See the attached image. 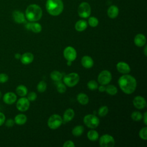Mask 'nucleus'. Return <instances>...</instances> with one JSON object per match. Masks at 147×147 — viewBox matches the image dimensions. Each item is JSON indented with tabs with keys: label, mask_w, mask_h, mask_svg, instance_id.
<instances>
[{
	"label": "nucleus",
	"mask_w": 147,
	"mask_h": 147,
	"mask_svg": "<svg viewBox=\"0 0 147 147\" xmlns=\"http://www.w3.org/2000/svg\"><path fill=\"white\" fill-rule=\"evenodd\" d=\"M99 145L101 147H113L115 145V140L110 134H103L99 138Z\"/></svg>",
	"instance_id": "nucleus-8"
},
{
	"label": "nucleus",
	"mask_w": 147,
	"mask_h": 147,
	"mask_svg": "<svg viewBox=\"0 0 147 147\" xmlns=\"http://www.w3.org/2000/svg\"><path fill=\"white\" fill-rule=\"evenodd\" d=\"M142 118L144 119V122L145 125H147V112H145L144 116H142Z\"/></svg>",
	"instance_id": "nucleus-42"
},
{
	"label": "nucleus",
	"mask_w": 147,
	"mask_h": 147,
	"mask_svg": "<svg viewBox=\"0 0 147 147\" xmlns=\"http://www.w3.org/2000/svg\"><path fill=\"white\" fill-rule=\"evenodd\" d=\"M16 94L20 96H25L28 94V89L24 85H19L16 88Z\"/></svg>",
	"instance_id": "nucleus-25"
},
{
	"label": "nucleus",
	"mask_w": 147,
	"mask_h": 147,
	"mask_svg": "<svg viewBox=\"0 0 147 147\" xmlns=\"http://www.w3.org/2000/svg\"><path fill=\"white\" fill-rule=\"evenodd\" d=\"M118 71L122 74H127L130 72V67L129 64L123 61L118 62L116 65Z\"/></svg>",
	"instance_id": "nucleus-14"
},
{
	"label": "nucleus",
	"mask_w": 147,
	"mask_h": 147,
	"mask_svg": "<svg viewBox=\"0 0 147 147\" xmlns=\"http://www.w3.org/2000/svg\"><path fill=\"white\" fill-rule=\"evenodd\" d=\"M87 22L83 20H80L77 21L75 25V29L78 32L84 31L87 28Z\"/></svg>",
	"instance_id": "nucleus-23"
},
{
	"label": "nucleus",
	"mask_w": 147,
	"mask_h": 147,
	"mask_svg": "<svg viewBox=\"0 0 147 147\" xmlns=\"http://www.w3.org/2000/svg\"><path fill=\"white\" fill-rule=\"evenodd\" d=\"M146 49H147V47H146V45H145V48H144V52L145 56H146V55H147Z\"/></svg>",
	"instance_id": "nucleus-45"
},
{
	"label": "nucleus",
	"mask_w": 147,
	"mask_h": 147,
	"mask_svg": "<svg viewBox=\"0 0 147 147\" xmlns=\"http://www.w3.org/2000/svg\"><path fill=\"white\" fill-rule=\"evenodd\" d=\"M131 118L133 121H140L142 118V115L140 111H135L131 113Z\"/></svg>",
	"instance_id": "nucleus-30"
},
{
	"label": "nucleus",
	"mask_w": 147,
	"mask_h": 147,
	"mask_svg": "<svg viewBox=\"0 0 147 147\" xmlns=\"http://www.w3.org/2000/svg\"><path fill=\"white\" fill-rule=\"evenodd\" d=\"M121 90L126 94H131L136 90L137 81L136 79L129 74H123L118 80Z\"/></svg>",
	"instance_id": "nucleus-1"
},
{
	"label": "nucleus",
	"mask_w": 147,
	"mask_h": 147,
	"mask_svg": "<svg viewBox=\"0 0 147 147\" xmlns=\"http://www.w3.org/2000/svg\"><path fill=\"white\" fill-rule=\"evenodd\" d=\"M81 64L83 67H84L86 68H91L94 65V61L92 57H91L89 56L86 55L84 56L81 60Z\"/></svg>",
	"instance_id": "nucleus-19"
},
{
	"label": "nucleus",
	"mask_w": 147,
	"mask_h": 147,
	"mask_svg": "<svg viewBox=\"0 0 147 147\" xmlns=\"http://www.w3.org/2000/svg\"><path fill=\"white\" fill-rule=\"evenodd\" d=\"M72 61H68V60H67V65L70 66V65L72 64Z\"/></svg>",
	"instance_id": "nucleus-46"
},
{
	"label": "nucleus",
	"mask_w": 147,
	"mask_h": 147,
	"mask_svg": "<svg viewBox=\"0 0 147 147\" xmlns=\"http://www.w3.org/2000/svg\"><path fill=\"white\" fill-rule=\"evenodd\" d=\"M91 7L89 3L86 2H82L78 9V15L82 18H87L91 14Z\"/></svg>",
	"instance_id": "nucleus-7"
},
{
	"label": "nucleus",
	"mask_w": 147,
	"mask_h": 147,
	"mask_svg": "<svg viewBox=\"0 0 147 147\" xmlns=\"http://www.w3.org/2000/svg\"><path fill=\"white\" fill-rule=\"evenodd\" d=\"M3 101L7 105H12L17 101V95L14 92H7L3 95Z\"/></svg>",
	"instance_id": "nucleus-12"
},
{
	"label": "nucleus",
	"mask_w": 147,
	"mask_h": 147,
	"mask_svg": "<svg viewBox=\"0 0 147 147\" xmlns=\"http://www.w3.org/2000/svg\"><path fill=\"white\" fill-rule=\"evenodd\" d=\"M109 112L108 107L106 106H101L98 110V115L100 117L106 116Z\"/></svg>",
	"instance_id": "nucleus-33"
},
{
	"label": "nucleus",
	"mask_w": 147,
	"mask_h": 147,
	"mask_svg": "<svg viewBox=\"0 0 147 147\" xmlns=\"http://www.w3.org/2000/svg\"><path fill=\"white\" fill-rule=\"evenodd\" d=\"M2 92L0 91V99L2 98Z\"/></svg>",
	"instance_id": "nucleus-47"
},
{
	"label": "nucleus",
	"mask_w": 147,
	"mask_h": 147,
	"mask_svg": "<svg viewBox=\"0 0 147 147\" xmlns=\"http://www.w3.org/2000/svg\"><path fill=\"white\" fill-rule=\"evenodd\" d=\"M27 98H28V99L29 101H31V102L34 101L36 99V98H37V94H36V93L35 92H33V91L30 92L28 94Z\"/></svg>",
	"instance_id": "nucleus-37"
},
{
	"label": "nucleus",
	"mask_w": 147,
	"mask_h": 147,
	"mask_svg": "<svg viewBox=\"0 0 147 147\" xmlns=\"http://www.w3.org/2000/svg\"><path fill=\"white\" fill-rule=\"evenodd\" d=\"M76 99H77L78 102L79 103H80L81 105H87L88 103V101H89L88 96L86 94L82 93V92L79 93L77 95Z\"/></svg>",
	"instance_id": "nucleus-24"
},
{
	"label": "nucleus",
	"mask_w": 147,
	"mask_h": 147,
	"mask_svg": "<svg viewBox=\"0 0 147 147\" xmlns=\"http://www.w3.org/2000/svg\"><path fill=\"white\" fill-rule=\"evenodd\" d=\"M98 90L100 92H104L105 91V89H106V87L104 86V85H100L99 87H98Z\"/></svg>",
	"instance_id": "nucleus-43"
},
{
	"label": "nucleus",
	"mask_w": 147,
	"mask_h": 147,
	"mask_svg": "<svg viewBox=\"0 0 147 147\" xmlns=\"http://www.w3.org/2000/svg\"><path fill=\"white\" fill-rule=\"evenodd\" d=\"M105 91L109 95H114L117 93L118 89L115 86H114L113 84H109L107 87H106Z\"/></svg>",
	"instance_id": "nucleus-29"
},
{
	"label": "nucleus",
	"mask_w": 147,
	"mask_h": 147,
	"mask_svg": "<svg viewBox=\"0 0 147 147\" xmlns=\"http://www.w3.org/2000/svg\"><path fill=\"white\" fill-rule=\"evenodd\" d=\"M47 89V83L44 80L40 81L37 86V90L39 92H44Z\"/></svg>",
	"instance_id": "nucleus-31"
},
{
	"label": "nucleus",
	"mask_w": 147,
	"mask_h": 147,
	"mask_svg": "<svg viewBox=\"0 0 147 147\" xmlns=\"http://www.w3.org/2000/svg\"><path fill=\"white\" fill-rule=\"evenodd\" d=\"M45 6L48 13L53 16L60 14L64 9V5L61 0H47Z\"/></svg>",
	"instance_id": "nucleus-3"
},
{
	"label": "nucleus",
	"mask_w": 147,
	"mask_h": 147,
	"mask_svg": "<svg viewBox=\"0 0 147 147\" xmlns=\"http://www.w3.org/2000/svg\"><path fill=\"white\" fill-rule=\"evenodd\" d=\"M83 131H84L83 126L82 125H78L73 128L72 130V134L76 137H78L81 136L83 133Z\"/></svg>",
	"instance_id": "nucleus-28"
},
{
	"label": "nucleus",
	"mask_w": 147,
	"mask_h": 147,
	"mask_svg": "<svg viewBox=\"0 0 147 147\" xmlns=\"http://www.w3.org/2000/svg\"><path fill=\"white\" fill-rule=\"evenodd\" d=\"M88 23L90 26L94 28V27H96L98 25L99 21H98V18L95 17H91L88 18Z\"/></svg>",
	"instance_id": "nucleus-34"
},
{
	"label": "nucleus",
	"mask_w": 147,
	"mask_h": 147,
	"mask_svg": "<svg viewBox=\"0 0 147 147\" xmlns=\"http://www.w3.org/2000/svg\"><path fill=\"white\" fill-rule=\"evenodd\" d=\"M87 87L91 90H95L97 89L98 87V85L97 82L94 80H90L87 83Z\"/></svg>",
	"instance_id": "nucleus-35"
},
{
	"label": "nucleus",
	"mask_w": 147,
	"mask_h": 147,
	"mask_svg": "<svg viewBox=\"0 0 147 147\" xmlns=\"http://www.w3.org/2000/svg\"><path fill=\"white\" fill-rule=\"evenodd\" d=\"M139 136L140 137L144 140H147V127H142L139 131Z\"/></svg>",
	"instance_id": "nucleus-36"
},
{
	"label": "nucleus",
	"mask_w": 147,
	"mask_h": 147,
	"mask_svg": "<svg viewBox=\"0 0 147 147\" xmlns=\"http://www.w3.org/2000/svg\"><path fill=\"white\" fill-rule=\"evenodd\" d=\"M21 55L20 54V53H16L15 55H14V57L16 59H20V58H21Z\"/></svg>",
	"instance_id": "nucleus-44"
},
{
	"label": "nucleus",
	"mask_w": 147,
	"mask_h": 147,
	"mask_svg": "<svg viewBox=\"0 0 147 147\" xmlns=\"http://www.w3.org/2000/svg\"><path fill=\"white\" fill-rule=\"evenodd\" d=\"M30 106V101L27 98L22 96L16 102V108L20 111L24 112L27 111Z\"/></svg>",
	"instance_id": "nucleus-11"
},
{
	"label": "nucleus",
	"mask_w": 147,
	"mask_h": 147,
	"mask_svg": "<svg viewBox=\"0 0 147 147\" xmlns=\"http://www.w3.org/2000/svg\"><path fill=\"white\" fill-rule=\"evenodd\" d=\"M12 16L14 21L17 24H22L25 22V16L19 10H14L13 12Z\"/></svg>",
	"instance_id": "nucleus-15"
},
{
	"label": "nucleus",
	"mask_w": 147,
	"mask_h": 147,
	"mask_svg": "<svg viewBox=\"0 0 147 147\" xmlns=\"http://www.w3.org/2000/svg\"><path fill=\"white\" fill-rule=\"evenodd\" d=\"M48 127L52 129L55 130L59 127L63 123V119L59 114H55L52 115L48 120Z\"/></svg>",
	"instance_id": "nucleus-6"
},
{
	"label": "nucleus",
	"mask_w": 147,
	"mask_h": 147,
	"mask_svg": "<svg viewBox=\"0 0 147 147\" xmlns=\"http://www.w3.org/2000/svg\"><path fill=\"white\" fill-rule=\"evenodd\" d=\"M146 37L145 36L141 33L137 34L134 38V42L135 45L138 47H142L146 44Z\"/></svg>",
	"instance_id": "nucleus-18"
},
{
	"label": "nucleus",
	"mask_w": 147,
	"mask_h": 147,
	"mask_svg": "<svg viewBox=\"0 0 147 147\" xmlns=\"http://www.w3.org/2000/svg\"><path fill=\"white\" fill-rule=\"evenodd\" d=\"M63 56L67 60L73 61L76 58L77 53L74 48L71 46H68L64 49Z\"/></svg>",
	"instance_id": "nucleus-10"
},
{
	"label": "nucleus",
	"mask_w": 147,
	"mask_h": 147,
	"mask_svg": "<svg viewBox=\"0 0 147 147\" xmlns=\"http://www.w3.org/2000/svg\"><path fill=\"white\" fill-rule=\"evenodd\" d=\"M75 115V112L72 109L69 108L67 109L64 114H63V122L66 123L67 122L71 121L74 117Z\"/></svg>",
	"instance_id": "nucleus-20"
},
{
	"label": "nucleus",
	"mask_w": 147,
	"mask_h": 147,
	"mask_svg": "<svg viewBox=\"0 0 147 147\" xmlns=\"http://www.w3.org/2000/svg\"><path fill=\"white\" fill-rule=\"evenodd\" d=\"M4 123L5 124V125L7 127H12L14 126V125L15 124V122H14V119H13L11 118H9L7 120H5Z\"/></svg>",
	"instance_id": "nucleus-39"
},
{
	"label": "nucleus",
	"mask_w": 147,
	"mask_h": 147,
	"mask_svg": "<svg viewBox=\"0 0 147 147\" xmlns=\"http://www.w3.org/2000/svg\"><path fill=\"white\" fill-rule=\"evenodd\" d=\"M112 75L111 72L108 70H103L101 71L98 76V81L102 85L108 84L111 80Z\"/></svg>",
	"instance_id": "nucleus-9"
},
{
	"label": "nucleus",
	"mask_w": 147,
	"mask_h": 147,
	"mask_svg": "<svg viewBox=\"0 0 147 147\" xmlns=\"http://www.w3.org/2000/svg\"><path fill=\"white\" fill-rule=\"evenodd\" d=\"M42 15L41 8L36 4L29 5L25 10V17L30 22L40 20Z\"/></svg>",
	"instance_id": "nucleus-2"
},
{
	"label": "nucleus",
	"mask_w": 147,
	"mask_h": 147,
	"mask_svg": "<svg viewBox=\"0 0 147 147\" xmlns=\"http://www.w3.org/2000/svg\"><path fill=\"white\" fill-rule=\"evenodd\" d=\"M119 14V9L115 5L110 6L107 10V15L110 18H116Z\"/></svg>",
	"instance_id": "nucleus-21"
},
{
	"label": "nucleus",
	"mask_w": 147,
	"mask_h": 147,
	"mask_svg": "<svg viewBox=\"0 0 147 147\" xmlns=\"http://www.w3.org/2000/svg\"><path fill=\"white\" fill-rule=\"evenodd\" d=\"M14 122L18 125H23L27 121V117L24 114H17L14 119Z\"/></svg>",
	"instance_id": "nucleus-22"
},
{
	"label": "nucleus",
	"mask_w": 147,
	"mask_h": 147,
	"mask_svg": "<svg viewBox=\"0 0 147 147\" xmlns=\"http://www.w3.org/2000/svg\"><path fill=\"white\" fill-rule=\"evenodd\" d=\"M63 147H75V145L73 141L71 140H68L63 144Z\"/></svg>",
	"instance_id": "nucleus-40"
},
{
	"label": "nucleus",
	"mask_w": 147,
	"mask_h": 147,
	"mask_svg": "<svg viewBox=\"0 0 147 147\" xmlns=\"http://www.w3.org/2000/svg\"><path fill=\"white\" fill-rule=\"evenodd\" d=\"M25 28L26 29L30 30L36 33H40L42 30L41 25L40 24L35 22L27 23L25 25Z\"/></svg>",
	"instance_id": "nucleus-16"
},
{
	"label": "nucleus",
	"mask_w": 147,
	"mask_h": 147,
	"mask_svg": "<svg viewBox=\"0 0 147 147\" xmlns=\"http://www.w3.org/2000/svg\"><path fill=\"white\" fill-rule=\"evenodd\" d=\"M6 120V117L5 114L0 111V126L4 124L5 121Z\"/></svg>",
	"instance_id": "nucleus-41"
},
{
	"label": "nucleus",
	"mask_w": 147,
	"mask_h": 147,
	"mask_svg": "<svg viewBox=\"0 0 147 147\" xmlns=\"http://www.w3.org/2000/svg\"><path fill=\"white\" fill-rule=\"evenodd\" d=\"M84 124L90 129H95L97 127L99 124V118L94 114H87L83 118Z\"/></svg>",
	"instance_id": "nucleus-5"
},
{
	"label": "nucleus",
	"mask_w": 147,
	"mask_h": 147,
	"mask_svg": "<svg viewBox=\"0 0 147 147\" xmlns=\"http://www.w3.org/2000/svg\"><path fill=\"white\" fill-rule=\"evenodd\" d=\"M9 80V76L5 73H0V83H5Z\"/></svg>",
	"instance_id": "nucleus-38"
},
{
	"label": "nucleus",
	"mask_w": 147,
	"mask_h": 147,
	"mask_svg": "<svg viewBox=\"0 0 147 147\" xmlns=\"http://www.w3.org/2000/svg\"><path fill=\"white\" fill-rule=\"evenodd\" d=\"M87 138L92 141H96L99 138V134L98 131L95 130H90L87 133Z\"/></svg>",
	"instance_id": "nucleus-27"
},
{
	"label": "nucleus",
	"mask_w": 147,
	"mask_h": 147,
	"mask_svg": "<svg viewBox=\"0 0 147 147\" xmlns=\"http://www.w3.org/2000/svg\"><path fill=\"white\" fill-rule=\"evenodd\" d=\"M21 62L24 65H28L30 64L34 60V56L30 52H25L21 55L20 59Z\"/></svg>",
	"instance_id": "nucleus-17"
},
{
	"label": "nucleus",
	"mask_w": 147,
	"mask_h": 147,
	"mask_svg": "<svg viewBox=\"0 0 147 147\" xmlns=\"http://www.w3.org/2000/svg\"><path fill=\"white\" fill-rule=\"evenodd\" d=\"M61 81V80H60ZM60 81H58L57 84H56V88H57V90L59 93L63 94L66 91V86L65 85L64 83L61 82Z\"/></svg>",
	"instance_id": "nucleus-32"
},
{
	"label": "nucleus",
	"mask_w": 147,
	"mask_h": 147,
	"mask_svg": "<svg viewBox=\"0 0 147 147\" xmlns=\"http://www.w3.org/2000/svg\"><path fill=\"white\" fill-rule=\"evenodd\" d=\"M50 76H51V78L55 82L60 81L63 78L62 74L58 71H52L50 74Z\"/></svg>",
	"instance_id": "nucleus-26"
},
{
	"label": "nucleus",
	"mask_w": 147,
	"mask_h": 147,
	"mask_svg": "<svg viewBox=\"0 0 147 147\" xmlns=\"http://www.w3.org/2000/svg\"><path fill=\"white\" fill-rule=\"evenodd\" d=\"M79 79V76L77 73L71 72L63 77V82L67 86L72 87L78 83Z\"/></svg>",
	"instance_id": "nucleus-4"
},
{
	"label": "nucleus",
	"mask_w": 147,
	"mask_h": 147,
	"mask_svg": "<svg viewBox=\"0 0 147 147\" xmlns=\"http://www.w3.org/2000/svg\"><path fill=\"white\" fill-rule=\"evenodd\" d=\"M133 105L137 109H142L146 106V102L145 99L140 96H136L133 100Z\"/></svg>",
	"instance_id": "nucleus-13"
}]
</instances>
